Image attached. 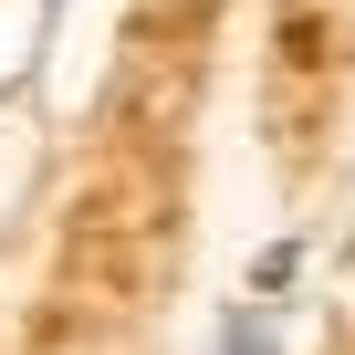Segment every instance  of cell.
<instances>
[{
	"mask_svg": "<svg viewBox=\"0 0 355 355\" xmlns=\"http://www.w3.org/2000/svg\"><path fill=\"white\" fill-rule=\"evenodd\" d=\"M209 355H293V303H230L220 324H209Z\"/></svg>",
	"mask_w": 355,
	"mask_h": 355,
	"instance_id": "cell-1",
	"label": "cell"
},
{
	"mask_svg": "<svg viewBox=\"0 0 355 355\" xmlns=\"http://www.w3.org/2000/svg\"><path fill=\"white\" fill-rule=\"evenodd\" d=\"M293 282H303V241H272V251L251 261V303H282Z\"/></svg>",
	"mask_w": 355,
	"mask_h": 355,
	"instance_id": "cell-2",
	"label": "cell"
},
{
	"mask_svg": "<svg viewBox=\"0 0 355 355\" xmlns=\"http://www.w3.org/2000/svg\"><path fill=\"white\" fill-rule=\"evenodd\" d=\"M42 11H63V0H42Z\"/></svg>",
	"mask_w": 355,
	"mask_h": 355,
	"instance_id": "cell-3",
	"label": "cell"
}]
</instances>
